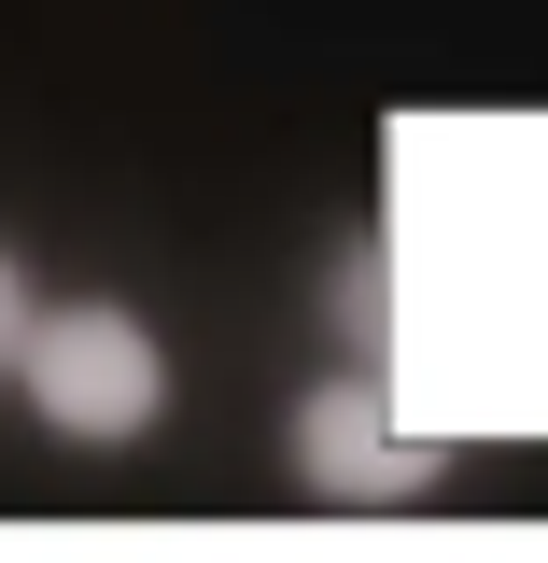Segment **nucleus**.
I'll return each mask as SVG.
<instances>
[{
	"label": "nucleus",
	"mask_w": 548,
	"mask_h": 563,
	"mask_svg": "<svg viewBox=\"0 0 548 563\" xmlns=\"http://www.w3.org/2000/svg\"><path fill=\"white\" fill-rule=\"evenodd\" d=\"M295 479L338 493V507H394V493L436 479V437H409L380 395H351V380H338V395H310V409H295Z\"/></svg>",
	"instance_id": "2"
},
{
	"label": "nucleus",
	"mask_w": 548,
	"mask_h": 563,
	"mask_svg": "<svg viewBox=\"0 0 548 563\" xmlns=\"http://www.w3.org/2000/svg\"><path fill=\"white\" fill-rule=\"evenodd\" d=\"M338 324H351V339H380V324H394V296H380V254H351V268H338Z\"/></svg>",
	"instance_id": "3"
},
{
	"label": "nucleus",
	"mask_w": 548,
	"mask_h": 563,
	"mask_svg": "<svg viewBox=\"0 0 548 563\" xmlns=\"http://www.w3.org/2000/svg\"><path fill=\"white\" fill-rule=\"evenodd\" d=\"M14 366H29V409L57 422V437H141V422L169 409L155 324H141V310H99V296L57 310V324L29 310V352H14Z\"/></svg>",
	"instance_id": "1"
},
{
	"label": "nucleus",
	"mask_w": 548,
	"mask_h": 563,
	"mask_svg": "<svg viewBox=\"0 0 548 563\" xmlns=\"http://www.w3.org/2000/svg\"><path fill=\"white\" fill-rule=\"evenodd\" d=\"M14 352H29V268L0 254V366H14Z\"/></svg>",
	"instance_id": "4"
}]
</instances>
